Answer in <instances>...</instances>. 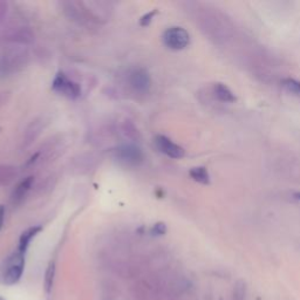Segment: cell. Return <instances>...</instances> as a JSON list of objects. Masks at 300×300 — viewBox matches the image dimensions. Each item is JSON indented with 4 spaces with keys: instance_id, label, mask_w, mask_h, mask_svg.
Masks as SVG:
<instances>
[{
    "instance_id": "2",
    "label": "cell",
    "mask_w": 300,
    "mask_h": 300,
    "mask_svg": "<svg viewBox=\"0 0 300 300\" xmlns=\"http://www.w3.org/2000/svg\"><path fill=\"white\" fill-rule=\"evenodd\" d=\"M25 266V254L16 251L7 258L5 269L3 273V281L6 285H14L20 280L24 273Z\"/></svg>"
},
{
    "instance_id": "12",
    "label": "cell",
    "mask_w": 300,
    "mask_h": 300,
    "mask_svg": "<svg viewBox=\"0 0 300 300\" xmlns=\"http://www.w3.org/2000/svg\"><path fill=\"white\" fill-rule=\"evenodd\" d=\"M18 176V170L16 167L9 164H0V187L10 186L14 182Z\"/></svg>"
},
{
    "instance_id": "14",
    "label": "cell",
    "mask_w": 300,
    "mask_h": 300,
    "mask_svg": "<svg viewBox=\"0 0 300 300\" xmlns=\"http://www.w3.org/2000/svg\"><path fill=\"white\" fill-rule=\"evenodd\" d=\"M189 175L194 181H196L198 183L202 184H209L210 183V176L209 172L204 167H196L191 168L189 171Z\"/></svg>"
},
{
    "instance_id": "5",
    "label": "cell",
    "mask_w": 300,
    "mask_h": 300,
    "mask_svg": "<svg viewBox=\"0 0 300 300\" xmlns=\"http://www.w3.org/2000/svg\"><path fill=\"white\" fill-rule=\"evenodd\" d=\"M53 89L60 95L66 96L67 99L75 100L80 96L81 87L78 82H75L71 79H68L64 73H59L53 81Z\"/></svg>"
},
{
    "instance_id": "11",
    "label": "cell",
    "mask_w": 300,
    "mask_h": 300,
    "mask_svg": "<svg viewBox=\"0 0 300 300\" xmlns=\"http://www.w3.org/2000/svg\"><path fill=\"white\" fill-rule=\"evenodd\" d=\"M41 230H42L41 226H32V227H30V229H27L26 231H24L19 238L18 251L25 254V252H26V250H27V248L30 247L31 242L33 241V238L37 236L38 233L41 232Z\"/></svg>"
},
{
    "instance_id": "20",
    "label": "cell",
    "mask_w": 300,
    "mask_h": 300,
    "mask_svg": "<svg viewBox=\"0 0 300 300\" xmlns=\"http://www.w3.org/2000/svg\"><path fill=\"white\" fill-rule=\"evenodd\" d=\"M155 13H156V11H153V12L148 13L144 17H142V19H141V25H142V26H148V25L150 24L151 18H153V16Z\"/></svg>"
},
{
    "instance_id": "18",
    "label": "cell",
    "mask_w": 300,
    "mask_h": 300,
    "mask_svg": "<svg viewBox=\"0 0 300 300\" xmlns=\"http://www.w3.org/2000/svg\"><path fill=\"white\" fill-rule=\"evenodd\" d=\"M165 230H167V227H165V224L158 223L153 227V231H151V232H153L154 236H162V234L165 233Z\"/></svg>"
},
{
    "instance_id": "8",
    "label": "cell",
    "mask_w": 300,
    "mask_h": 300,
    "mask_svg": "<svg viewBox=\"0 0 300 300\" xmlns=\"http://www.w3.org/2000/svg\"><path fill=\"white\" fill-rule=\"evenodd\" d=\"M155 144H156L157 149L162 154L167 155L168 157L173 158V160H179L184 156V149L179 147L178 144L173 142L169 137L164 135H157L155 139Z\"/></svg>"
},
{
    "instance_id": "16",
    "label": "cell",
    "mask_w": 300,
    "mask_h": 300,
    "mask_svg": "<svg viewBox=\"0 0 300 300\" xmlns=\"http://www.w3.org/2000/svg\"><path fill=\"white\" fill-rule=\"evenodd\" d=\"M122 130H124L126 136H128L129 139H132V140H139L140 139L139 130H137V128L130 121H125L124 127H122Z\"/></svg>"
},
{
    "instance_id": "3",
    "label": "cell",
    "mask_w": 300,
    "mask_h": 300,
    "mask_svg": "<svg viewBox=\"0 0 300 300\" xmlns=\"http://www.w3.org/2000/svg\"><path fill=\"white\" fill-rule=\"evenodd\" d=\"M164 45L171 50H182L189 45V33L182 27L175 26L168 28L163 34Z\"/></svg>"
},
{
    "instance_id": "6",
    "label": "cell",
    "mask_w": 300,
    "mask_h": 300,
    "mask_svg": "<svg viewBox=\"0 0 300 300\" xmlns=\"http://www.w3.org/2000/svg\"><path fill=\"white\" fill-rule=\"evenodd\" d=\"M116 158L127 167H137L143 162L144 155L135 144H124L116 149Z\"/></svg>"
},
{
    "instance_id": "17",
    "label": "cell",
    "mask_w": 300,
    "mask_h": 300,
    "mask_svg": "<svg viewBox=\"0 0 300 300\" xmlns=\"http://www.w3.org/2000/svg\"><path fill=\"white\" fill-rule=\"evenodd\" d=\"M283 86L287 90L300 96V81L295 80V79H285L283 80Z\"/></svg>"
},
{
    "instance_id": "15",
    "label": "cell",
    "mask_w": 300,
    "mask_h": 300,
    "mask_svg": "<svg viewBox=\"0 0 300 300\" xmlns=\"http://www.w3.org/2000/svg\"><path fill=\"white\" fill-rule=\"evenodd\" d=\"M54 278H55V264H54V262H52L49 263L45 274V291L47 294H49L50 292H52V288L54 285Z\"/></svg>"
},
{
    "instance_id": "7",
    "label": "cell",
    "mask_w": 300,
    "mask_h": 300,
    "mask_svg": "<svg viewBox=\"0 0 300 300\" xmlns=\"http://www.w3.org/2000/svg\"><path fill=\"white\" fill-rule=\"evenodd\" d=\"M128 82L134 92L139 94H147L151 87V79L147 70L142 67L134 68L128 74Z\"/></svg>"
},
{
    "instance_id": "4",
    "label": "cell",
    "mask_w": 300,
    "mask_h": 300,
    "mask_svg": "<svg viewBox=\"0 0 300 300\" xmlns=\"http://www.w3.org/2000/svg\"><path fill=\"white\" fill-rule=\"evenodd\" d=\"M34 32L30 27H13L6 32H3L2 40L11 45L26 46L34 41Z\"/></svg>"
},
{
    "instance_id": "10",
    "label": "cell",
    "mask_w": 300,
    "mask_h": 300,
    "mask_svg": "<svg viewBox=\"0 0 300 300\" xmlns=\"http://www.w3.org/2000/svg\"><path fill=\"white\" fill-rule=\"evenodd\" d=\"M34 178L32 176L26 177V178L21 181V182L18 184V186L14 188V190L12 191V195H11V201L14 204H19L24 201V198L26 197V195L28 194V191L31 190L32 186H33Z\"/></svg>"
},
{
    "instance_id": "19",
    "label": "cell",
    "mask_w": 300,
    "mask_h": 300,
    "mask_svg": "<svg viewBox=\"0 0 300 300\" xmlns=\"http://www.w3.org/2000/svg\"><path fill=\"white\" fill-rule=\"evenodd\" d=\"M7 13H9V4L6 2H0V24L5 20Z\"/></svg>"
},
{
    "instance_id": "9",
    "label": "cell",
    "mask_w": 300,
    "mask_h": 300,
    "mask_svg": "<svg viewBox=\"0 0 300 300\" xmlns=\"http://www.w3.org/2000/svg\"><path fill=\"white\" fill-rule=\"evenodd\" d=\"M46 122L42 117L35 118L27 126L26 130H25L23 136V144L24 147H30L35 140L40 136V134L43 129H45Z\"/></svg>"
},
{
    "instance_id": "21",
    "label": "cell",
    "mask_w": 300,
    "mask_h": 300,
    "mask_svg": "<svg viewBox=\"0 0 300 300\" xmlns=\"http://www.w3.org/2000/svg\"><path fill=\"white\" fill-rule=\"evenodd\" d=\"M4 219H5V208L4 205H0V230L4 225Z\"/></svg>"
},
{
    "instance_id": "1",
    "label": "cell",
    "mask_w": 300,
    "mask_h": 300,
    "mask_svg": "<svg viewBox=\"0 0 300 300\" xmlns=\"http://www.w3.org/2000/svg\"><path fill=\"white\" fill-rule=\"evenodd\" d=\"M28 63V53L21 47H11L0 53V75H10L23 70Z\"/></svg>"
},
{
    "instance_id": "13",
    "label": "cell",
    "mask_w": 300,
    "mask_h": 300,
    "mask_svg": "<svg viewBox=\"0 0 300 300\" xmlns=\"http://www.w3.org/2000/svg\"><path fill=\"white\" fill-rule=\"evenodd\" d=\"M214 92H215V96L219 101H222V102L232 103L236 101V96H234L233 92L226 85L216 84L214 87Z\"/></svg>"
}]
</instances>
